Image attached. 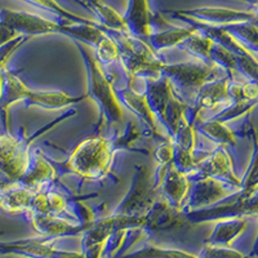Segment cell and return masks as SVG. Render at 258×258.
Instances as JSON below:
<instances>
[{"mask_svg": "<svg viewBox=\"0 0 258 258\" xmlns=\"http://www.w3.org/2000/svg\"><path fill=\"white\" fill-rule=\"evenodd\" d=\"M187 177L188 176L185 172L177 169L172 163L160 185L161 190L164 192V197H167L169 204H173L176 207L181 204L183 198L186 197V194L190 190Z\"/></svg>", "mask_w": 258, "mask_h": 258, "instance_id": "obj_12", "label": "cell"}, {"mask_svg": "<svg viewBox=\"0 0 258 258\" xmlns=\"http://www.w3.org/2000/svg\"><path fill=\"white\" fill-rule=\"evenodd\" d=\"M36 191L30 190L24 186L16 185L0 190V211L6 213H22L31 207L32 198Z\"/></svg>", "mask_w": 258, "mask_h": 258, "instance_id": "obj_10", "label": "cell"}, {"mask_svg": "<svg viewBox=\"0 0 258 258\" xmlns=\"http://www.w3.org/2000/svg\"><path fill=\"white\" fill-rule=\"evenodd\" d=\"M2 84H3V69H0V93H2Z\"/></svg>", "mask_w": 258, "mask_h": 258, "instance_id": "obj_25", "label": "cell"}, {"mask_svg": "<svg viewBox=\"0 0 258 258\" xmlns=\"http://www.w3.org/2000/svg\"><path fill=\"white\" fill-rule=\"evenodd\" d=\"M121 101L125 103L126 107L132 110L138 117H141L142 120L149 125L150 129H153L154 135L159 136V129L156 125V120L154 117V112L150 107L149 102H147V98L145 94L138 93L135 89H124L120 92Z\"/></svg>", "mask_w": 258, "mask_h": 258, "instance_id": "obj_16", "label": "cell"}, {"mask_svg": "<svg viewBox=\"0 0 258 258\" xmlns=\"http://www.w3.org/2000/svg\"><path fill=\"white\" fill-rule=\"evenodd\" d=\"M94 47L97 49L96 58L101 64L112 63V62L116 61L119 58V56H120L117 44L112 39H110L109 36L106 35V34H103L102 38L98 40V43Z\"/></svg>", "mask_w": 258, "mask_h": 258, "instance_id": "obj_20", "label": "cell"}, {"mask_svg": "<svg viewBox=\"0 0 258 258\" xmlns=\"http://www.w3.org/2000/svg\"><path fill=\"white\" fill-rule=\"evenodd\" d=\"M85 97L87 96L71 97L61 91L34 92L30 89L29 93H27L26 100H25L24 102L26 103V106H38V107H41V109L54 110L62 109V107L70 106L75 102H79V101H82Z\"/></svg>", "mask_w": 258, "mask_h": 258, "instance_id": "obj_14", "label": "cell"}, {"mask_svg": "<svg viewBox=\"0 0 258 258\" xmlns=\"http://www.w3.org/2000/svg\"><path fill=\"white\" fill-rule=\"evenodd\" d=\"M212 45H213V39H211L209 36L200 35L197 31L194 35H191L190 38L186 39V40L181 44V47H183L186 50H188L194 57H197L200 61L204 59V62L209 63V62H211L209 54H211Z\"/></svg>", "mask_w": 258, "mask_h": 258, "instance_id": "obj_19", "label": "cell"}, {"mask_svg": "<svg viewBox=\"0 0 258 258\" xmlns=\"http://www.w3.org/2000/svg\"><path fill=\"white\" fill-rule=\"evenodd\" d=\"M31 138L15 137L8 131L0 135V187L18 183L30 163Z\"/></svg>", "mask_w": 258, "mask_h": 258, "instance_id": "obj_3", "label": "cell"}, {"mask_svg": "<svg viewBox=\"0 0 258 258\" xmlns=\"http://www.w3.org/2000/svg\"><path fill=\"white\" fill-rule=\"evenodd\" d=\"M114 150V142L107 138L101 136L87 138L74 150L66 167L84 178H101L109 172Z\"/></svg>", "mask_w": 258, "mask_h": 258, "instance_id": "obj_1", "label": "cell"}, {"mask_svg": "<svg viewBox=\"0 0 258 258\" xmlns=\"http://www.w3.org/2000/svg\"><path fill=\"white\" fill-rule=\"evenodd\" d=\"M27 2L36 4V6L41 7V8L48 9V11H50V12L57 13V15H59L61 17L69 18L70 21H78V22H80V24H92V22L84 20V18L77 17V16H74L73 13L68 12V11H64V9L62 8L58 3H57L56 0H27Z\"/></svg>", "mask_w": 258, "mask_h": 258, "instance_id": "obj_22", "label": "cell"}, {"mask_svg": "<svg viewBox=\"0 0 258 258\" xmlns=\"http://www.w3.org/2000/svg\"><path fill=\"white\" fill-rule=\"evenodd\" d=\"M26 39L27 36L18 35L17 38H15L13 40L8 41L7 44H4L3 47H0V69L6 68V63L8 62V59L12 57L13 53L17 50V48L20 47Z\"/></svg>", "mask_w": 258, "mask_h": 258, "instance_id": "obj_23", "label": "cell"}, {"mask_svg": "<svg viewBox=\"0 0 258 258\" xmlns=\"http://www.w3.org/2000/svg\"><path fill=\"white\" fill-rule=\"evenodd\" d=\"M223 195H225V188L220 182L212 177H203L194 183L188 206L197 208V207L211 204L212 202H216Z\"/></svg>", "mask_w": 258, "mask_h": 258, "instance_id": "obj_15", "label": "cell"}, {"mask_svg": "<svg viewBox=\"0 0 258 258\" xmlns=\"http://www.w3.org/2000/svg\"><path fill=\"white\" fill-rule=\"evenodd\" d=\"M187 15L194 16V20L204 21L207 24L218 25V24H230L232 21H240L243 17L245 18L246 15L241 12H235V11H227V9H194L188 11Z\"/></svg>", "mask_w": 258, "mask_h": 258, "instance_id": "obj_17", "label": "cell"}, {"mask_svg": "<svg viewBox=\"0 0 258 258\" xmlns=\"http://www.w3.org/2000/svg\"><path fill=\"white\" fill-rule=\"evenodd\" d=\"M163 75L169 79L172 88L179 89L182 96L195 98L198 91L213 77V66L204 61L186 62L168 66L164 64Z\"/></svg>", "mask_w": 258, "mask_h": 258, "instance_id": "obj_5", "label": "cell"}, {"mask_svg": "<svg viewBox=\"0 0 258 258\" xmlns=\"http://www.w3.org/2000/svg\"><path fill=\"white\" fill-rule=\"evenodd\" d=\"M155 183L151 181L149 168L141 165L137 168L136 176L133 178L132 187L129 188L126 197L119 207L121 216H131V214H144L151 209L155 202Z\"/></svg>", "mask_w": 258, "mask_h": 258, "instance_id": "obj_6", "label": "cell"}, {"mask_svg": "<svg viewBox=\"0 0 258 258\" xmlns=\"http://www.w3.org/2000/svg\"><path fill=\"white\" fill-rule=\"evenodd\" d=\"M200 132L217 142L231 141L232 140V135L229 132V129H226L223 124L216 119L200 124Z\"/></svg>", "mask_w": 258, "mask_h": 258, "instance_id": "obj_21", "label": "cell"}, {"mask_svg": "<svg viewBox=\"0 0 258 258\" xmlns=\"http://www.w3.org/2000/svg\"><path fill=\"white\" fill-rule=\"evenodd\" d=\"M54 177H56V169L36 150L35 153L30 154V163L24 176L18 181V185L30 190L40 191V188L52 182Z\"/></svg>", "mask_w": 258, "mask_h": 258, "instance_id": "obj_8", "label": "cell"}, {"mask_svg": "<svg viewBox=\"0 0 258 258\" xmlns=\"http://www.w3.org/2000/svg\"><path fill=\"white\" fill-rule=\"evenodd\" d=\"M17 36V32H15L12 29H9L8 26L0 22V47H3L4 44H7L8 41L13 40Z\"/></svg>", "mask_w": 258, "mask_h": 258, "instance_id": "obj_24", "label": "cell"}, {"mask_svg": "<svg viewBox=\"0 0 258 258\" xmlns=\"http://www.w3.org/2000/svg\"><path fill=\"white\" fill-rule=\"evenodd\" d=\"M30 89L27 88L20 78L12 71L3 69V84H2V93H0V111L3 112L4 119L7 120L8 109L16 102L25 101Z\"/></svg>", "mask_w": 258, "mask_h": 258, "instance_id": "obj_9", "label": "cell"}, {"mask_svg": "<svg viewBox=\"0 0 258 258\" xmlns=\"http://www.w3.org/2000/svg\"><path fill=\"white\" fill-rule=\"evenodd\" d=\"M84 56L85 63L88 68L89 74V96L101 106L103 114H106L110 121L117 123L123 119V110L119 98L115 92L112 91V85L107 79L103 71L101 70V63L97 61L96 56H93L87 47L78 44Z\"/></svg>", "mask_w": 258, "mask_h": 258, "instance_id": "obj_4", "label": "cell"}, {"mask_svg": "<svg viewBox=\"0 0 258 258\" xmlns=\"http://www.w3.org/2000/svg\"><path fill=\"white\" fill-rule=\"evenodd\" d=\"M0 22L17 32L18 35L34 36L49 34V32H63V25L56 24L53 21L43 18L41 16L26 12H15L4 9L0 13Z\"/></svg>", "mask_w": 258, "mask_h": 258, "instance_id": "obj_7", "label": "cell"}, {"mask_svg": "<svg viewBox=\"0 0 258 258\" xmlns=\"http://www.w3.org/2000/svg\"><path fill=\"white\" fill-rule=\"evenodd\" d=\"M124 21L131 35L136 38L151 35V22L146 0H129V7Z\"/></svg>", "mask_w": 258, "mask_h": 258, "instance_id": "obj_11", "label": "cell"}, {"mask_svg": "<svg viewBox=\"0 0 258 258\" xmlns=\"http://www.w3.org/2000/svg\"><path fill=\"white\" fill-rule=\"evenodd\" d=\"M115 35L119 41V58L123 62L124 70L129 78L156 80L163 77V68L165 63L156 56L151 47L131 34L115 32Z\"/></svg>", "mask_w": 258, "mask_h": 258, "instance_id": "obj_2", "label": "cell"}, {"mask_svg": "<svg viewBox=\"0 0 258 258\" xmlns=\"http://www.w3.org/2000/svg\"><path fill=\"white\" fill-rule=\"evenodd\" d=\"M225 98H227V87H226V80H217V82L206 83L202 88L198 91L197 96L194 98V119L203 110L213 109L214 106L222 102Z\"/></svg>", "mask_w": 258, "mask_h": 258, "instance_id": "obj_13", "label": "cell"}, {"mask_svg": "<svg viewBox=\"0 0 258 258\" xmlns=\"http://www.w3.org/2000/svg\"><path fill=\"white\" fill-rule=\"evenodd\" d=\"M0 190H3V188H2V187H0Z\"/></svg>", "mask_w": 258, "mask_h": 258, "instance_id": "obj_26", "label": "cell"}, {"mask_svg": "<svg viewBox=\"0 0 258 258\" xmlns=\"http://www.w3.org/2000/svg\"><path fill=\"white\" fill-rule=\"evenodd\" d=\"M197 27H188V29H170L167 31L159 32L155 35H150V41L155 49H163V48L173 47V45H181L183 41L197 32Z\"/></svg>", "mask_w": 258, "mask_h": 258, "instance_id": "obj_18", "label": "cell"}]
</instances>
